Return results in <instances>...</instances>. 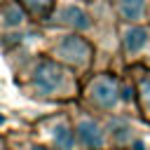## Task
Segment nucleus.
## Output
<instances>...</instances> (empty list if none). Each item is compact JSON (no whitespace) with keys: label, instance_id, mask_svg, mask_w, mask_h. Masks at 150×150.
Here are the masks:
<instances>
[{"label":"nucleus","instance_id":"obj_1","mask_svg":"<svg viewBox=\"0 0 150 150\" xmlns=\"http://www.w3.org/2000/svg\"><path fill=\"white\" fill-rule=\"evenodd\" d=\"M12 82L19 94L35 103L66 108L77 103L82 94V77L40 52H28L19 59V66H12Z\"/></svg>","mask_w":150,"mask_h":150},{"label":"nucleus","instance_id":"obj_2","mask_svg":"<svg viewBox=\"0 0 150 150\" xmlns=\"http://www.w3.org/2000/svg\"><path fill=\"white\" fill-rule=\"evenodd\" d=\"M40 54L54 59L56 63L70 68L77 73L82 80L98 70V47L94 45L91 38L63 28H47L40 26L38 30V49Z\"/></svg>","mask_w":150,"mask_h":150},{"label":"nucleus","instance_id":"obj_3","mask_svg":"<svg viewBox=\"0 0 150 150\" xmlns=\"http://www.w3.org/2000/svg\"><path fill=\"white\" fill-rule=\"evenodd\" d=\"M82 108L96 115H134L124 98V75L117 68H98L82 80V94L77 101Z\"/></svg>","mask_w":150,"mask_h":150},{"label":"nucleus","instance_id":"obj_4","mask_svg":"<svg viewBox=\"0 0 150 150\" xmlns=\"http://www.w3.org/2000/svg\"><path fill=\"white\" fill-rule=\"evenodd\" d=\"M28 131L52 150H77L75 124H73V115L68 105L35 117L28 124Z\"/></svg>","mask_w":150,"mask_h":150},{"label":"nucleus","instance_id":"obj_5","mask_svg":"<svg viewBox=\"0 0 150 150\" xmlns=\"http://www.w3.org/2000/svg\"><path fill=\"white\" fill-rule=\"evenodd\" d=\"M68 108H70L73 124H75L77 150H110L105 117L82 108L80 103H73Z\"/></svg>","mask_w":150,"mask_h":150},{"label":"nucleus","instance_id":"obj_6","mask_svg":"<svg viewBox=\"0 0 150 150\" xmlns=\"http://www.w3.org/2000/svg\"><path fill=\"white\" fill-rule=\"evenodd\" d=\"M120 63L122 68L150 66V21L120 23Z\"/></svg>","mask_w":150,"mask_h":150},{"label":"nucleus","instance_id":"obj_7","mask_svg":"<svg viewBox=\"0 0 150 150\" xmlns=\"http://www.w3.org/2000/svg\"><path fill=\"white\" fill-rule=\"evenodd\" d=\"M38 26L28 19L23 7L16 0H0V42L7 35H26Z\"/></svg>","mask_w":150,"mask_h":150},{"label":"nucleus","instance_id":"obj_8","mask_svg":"<svg viewBox=\"0 0 150 150\" xmlns=\"http://www.w3.org/2000/svg\"><path fill=\"white\" fill-rule=\"evenodd\" d=\"M127 70L134 80L138 117L150 124V66H134V68H127Z\"/></svg>","mask_w":150,"mask_h":150},{"label":"nucleus","instance_id":"obj_9","mask_svg":"<svg viewBox=\"0 0 150 150\" xmlns=\"http://www.w3.org/2000/svg\"><path fill=\"white\" fill-rule=\"evenodd\" d=\"M112 12L120 23H148L150 21V0H115Z\"/></svg>","mask_w":150,"mask_h":150},{"label":"nucleus","instance_id":"obj_10","mask_svg":"<svg viewBox=\"0 0 150 150\" xmlns=\"http://www.w3.org/2000/svg\"><path fill=\"white\" fill-rule=\"evenodd\" d=\"M0 141H2L5 150H52L45 143H40L28 131V127L26 129H9V131H5L0 136Z\"/></svg>","mask_w":150,"mask_h":150},{"label":"nucleus","instance_id":"obj_11","mask_svg":"<svg viewBox=\"0 0 150 150\" xmlns=\"http://www.w3.org/2000/svg\"><path fill=\"white\" fill-rule=\"evenodd\" d=\"M16 2L23 7V12L35 26H45L56 7V0H16Z\"/></svg>","mask_w":150,"mask_h":150},{"label":"nucleus","instance_id":"obj_12","mask_svg":"<svg viewBox=\"0 0 150 150\" xmlns=\"http://www.w3.org/2000/svg\"><path fill=\"white\" fill-rule=\"evenodd\" d=\"M82 2H84V5H98L101 0H82Z\"/></svg>","mask_w":150,"mask_h":150},{"label":"nucleus","instance_id":"obj_13","mask_svg":"<svg viewBox=\"0 0 150 150\" xmlns=\"http://www.w3.org/2000/svg\"><path fill=\"white\" fill-rule=\"evenodd\" d=\"M108 2H115V0H108Z\"/></svg>","mask_w":150,"mask_h":150}]
</instances>
